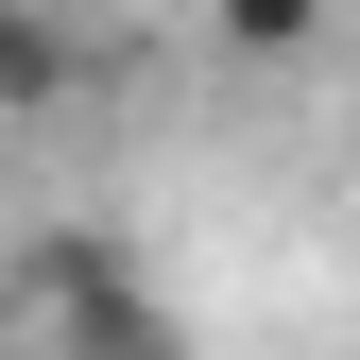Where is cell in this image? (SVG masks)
<instances>
[{
  "label": "cell",
  "mask_w": 360,
  "mask_h": 360,
  "mask_svg": "<svg viewBox=\"0 0 360 360\" xmlns=\"http://www.w3.org/2000/svg\"><path fill=\"white\" fill-rule=\"evenodd\" d=\"M86 86V52H69V18L52 0H0V120H52Z\"/></svg>",
  "instance_id": "obj_1"
},
{
  "label": "cell",
  "mask_w": 360,
  "mask_h": 360,
  "mask_svg": "<svg viewBox=\"0 0 360 360\" xmlns=\"http://www.w3.org/2000/svg\"><path fill=\"white\" fill-rule=\"evenodd\" d=\"M206 34H223V69H292V52H326V0H206Z\"/></svg>",
  "instance_id": "obj_2"
}]
</instances>
